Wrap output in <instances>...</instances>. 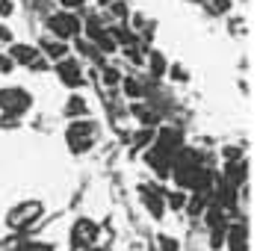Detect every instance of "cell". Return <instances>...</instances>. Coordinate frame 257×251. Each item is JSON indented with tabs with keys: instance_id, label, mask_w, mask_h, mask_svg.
<instances>
[{
	"instance_id": "6da1fadb",
	"label": "cell",
	"mask_w": 257,
	"mask_h": 251,
	"mask_svg": "<svg viewBox=\"0 0 257 251\" xmlns=\"http://www.w3.org/2000/svg\"><path fill=\"white\" fill-rule=\"evenodd\" d=\"M95 139H98V124L92 118H74L65 130V142H68L71 154H86L95 145Z\"/></svg>"
},
{
	"instance_id": "7a4b0ae2",
	"label": "cell",
	"mask_w": 257,
	"mask_h": 251,
	"mask_svg": "<svg viewBox=\"0 0 257 251\" xmlns=\"http://www.w3.org/2000/svg\"><path fill=\"white\" fill-rule=\"evenodd\" d=\"M42 213H45L42 201H33V198L21 201V204H15V207L6 213V225L12 227V230H30V227L42 219Z\"/></svg>"
},
{
	"instance_id": "3957f363",
	"label": "cell",
	"mask_w": 257,
	"mask_h": 251,
	"mask_svg": "<svg viewBox=\"0 0 257 251\" xmlns=\"http://www.w3.org/2000/svg\"><path fill=\"white\" fill-rule=\"evenodd\" d=\"M30 106H33L30 92L18 89V86H15V89H0V109H3L6 121H9V118H18V115H24Z\"/></svg>"
},
{
	"instance_id": "277c9868",
	"label": "cell",
	"mask_w": 257,
	"mask_h": 251,
	"mask_svg": "<svg viewBox=\"0 0 257 251\" xmlns=\"http://www.w3.org/2000/svg\"><path fill=\"white\" fill-rule=\"evenodd\" d=\"M48 30H51L53 36L59 39V42H65V39H77L80 33H83V21H80L74 12H56L48 18Z\"/></svg>"
},
{
	"instance_id": "5b68a950",
	"label": "cell",
	"mask_w": 257,
	"mask_h": 251,
	"mask_svg": "<svg viewBox=\"0 0 257 251\" xmlns=\"http://www.w3.org/2000/svg\"><path fill=\"white\" fill-rule=\"evenodd\" d=\"M98 236H101V227L95 225L92 219H77L71 227V245L77 251H86L92 245H98Z\"/></svg>"
},
{
	"instance_id": "8992f818",
	"label": "cell",
	"mask_w": 257,
	"mask_h": 251,
	"mask_svg": "<svg viewBox=\"0 0 257 251\" xmlns=\"http://www.w3.org/2000/svg\"><path fill=\"white\" fill-rule=\"evenodd\" d=\"M151 145L157 151H163V154H169V157H175L183 148V133L178 127H160V130H154V142Z\"/></svg>"
},
{
	"instance_id": "52a82bcc",
	"label": "cell",
	"mask_w": 257,
	"mask_h": 251,
	"mask_svg": "<svg viewBox=\"0 0 257 251\" xmlns=\"http://www.w3.org/2000/svg\"><path fill=\"white\" fill-rule=\"evenodd\" d=\"M56 77L62 80V86L80 89V86H83V65H80V59H74V56L59 59V62H56Z\"/></svg>"
},
{
	"instance_id": "ba28073f",
	"label": "cell",
	"mask_w": 257,
	"mask_h": 251,
	"mask_svg": "<svg viewBox=\"0 0 257 251\" xmlns=\"http://www.w3.org/2000/svg\"><path fill=\"white\" fill-rule=\"evenodd\" d=\"M225 245L231 251H248V225L245 222L225 225Z\"/></svg>"
},
{
	"instance_id": "9c48e42d",
	"label": "cell",
	"mask_w": 257,
	"mask_h": 251,
	"mask_svg": "<svg viewBox=\"0 0 257 251\" xmlns=\"http://www.w3.org/2000/svg\"><path fill=\"white\" fill-rule=\"evenodd\" d=\"M145 163H148V169H151L157 177H169L172 175V157L163 154V151H157L154 145H151V151L145 154Z\"/></svg>"
},
{
	"instance_id": "30bf717a",
	"label": "cell",
	"mask_w": 257,
	"mask_h": 251,
	"mask_svg": "<svg viewBox=\"0 0 257 251\" xmlns=\"http://www.w3.org/2000/svg\"><path fill=\"white\" fill-rule=\"evenodd\" d=\"M166 192H160V189H142V204H145V210L151 213V219H163V213H166V198H163Z\"/></svg>"
},
{
	"instance_id": "8fae6325",
	"label": "cell",
	"mask_w": 257,
	"mask_h": 251,
	"mask_svg": "<svg viewBox=\"0 0 257 251\" xmlns=\"http://www.w3.org/2000/svg\"><path fill=\"white\" fill-rule=\"evenodd\" d=\"M6 56H9L15 65H33V62L39 59V48H33V45H12Z\"/></svg>"
},
{
	"instance_id": "7c38bea8",
	"label": "cell",
	"mask_w": 257,
	"mask_h": 251,
	"mask_svg": "<svg viewBox=\"0 0 257 251\" xmlns=\"http://www.w3.org/2000/svg\"><path fill=\"white\" fill-rule=\"evenodd\" d=\"M39 48L45 50L53 62H59V59H65V56H68V45H65V42H59V39H42V42H39Z\"/></svg>"
},
{
	"instance_id": "4fadbf2b",
	"label": "cell",
	"mask_w": 257,
	"mask_h": 251,
	"mask_svg": "<svg viewBox=\"0 0 257 251\" xmlns=\"http://www.w3.org/2000/svg\"><path fill=\"white\" fill-rule=\"evenodd\" d=\"M62 112H65V115H68V118L74 121V118H83V115L89 112V106H86V100L80 98V95H71V98H68V103H65V109H62Z\"/></svg>"
},
{
	"instance_id": "5bb4252c",
	"label": "cell",
	"mask_w": 257,
	"mask_h": 251,
	"mask_svg": "<svg viewBox=\"0 0 257 251\" xmlns=\"http://www.w3.org/2000/svg\"><path fill=\"white\" fill-rule=\"evenodd\" d=\"M133 115H136L145 127H154L157 124V112L148 106V103H142V100H136V103H133Z\"/></svg>"
},
{
	"instance_id": "9a60e30c",
	"label": "cell",
	"mask_w": 257,
	"mask_h": 251,
	"mask_svg": "<svg viewBox=\"0 0 257 251\" xmlns=\"http://www.w3.org/2000/svg\"><path fill=\"white\" fill-rule=\"evenodd\" d=\"M121 86H124V95H127L130 100H142V95H145V86H142L136 77H124Z\"/></svg>"
},
{
	"instance_id": "2e32d148",
	"label": "cell",
	"mask_w": 257,
	"mask_h": 251,
	"mask_svg": "<svg viewBox=\"0 0 257 251\" xmlns=\"http://www.w3.org/2000/svg\"><path fill=\"white\" fill-rule=\"evenodd\" d=\"M148 68H151V77H163L166 74L169 65H166V56H163L160 50H151V53H148Z\"/></svg>"
},
{
	"instance_id": "e0dca14e",
	"label": "cell",
	"mask_w": 257,
	"mask_h": 251,
	"mask_svg": "<svg viewBox=\"0 0 257 251\" xmlns=\"http://www.w3.org/2000/svg\"><path fill=\"white\" fill-rule=\"evenodd\" d=\"M151 142H154V127H142L133 139V148H148Z\"/></svg>"
},
{
	"instance_id": "ac0fdd59",
	"label": "cell",
	"mask_w": 257,
	"mask_h": 251,
	"mask_svg": "<svg viewBox=\"0 0 257 251\" xmlns=\"http://www.w3.org/2000/svg\"><path fill=\"white\" fill-rule=\"evenodd\" d=\"M103 83H106V86H118V83H121V71H118V68H112V65H103Z\"/></svg>"
},
{
	"instance_id": "d6986e66",
	"label": "cell",
	"mask_w": 257,
	"mask_h": 251,
	"mask_svg": "<svg viewBox=\"0 0 257 251\" xmlns=\"http://www.w3.org/2000/svg\"><path fill=\"white\" fill-rule=\"evenodd\" d=\"M225 245V227H210V248L219 251Z\"/></svg>"
},
{
	"instance_id": "ffe728a7",
	"label": "cell",
	"mask_w": 257,
	"mask_h": 251,
	"mask_svg": "<svg viewBox=\"0 0 257 251\" xmlns=\"http://www.w3.org/2000/svg\"><path fill=\"white\" fill-rule=\"evenodd\" d=\"M157 245H160V251H180L178 239H172L169 233H157Z\"/></svg>"
},
{
	"instance_id": "44dd1931",
	"label": "cell",
	"mask_w": 257,
	"mask_h": 251,
	"mask_svg": "<svg viewBox=\"0 0 257 251\" xmlns=\"http://www.w3.org/2000/svg\"><path fill=\"white\" fill-rule=\"evenodd\" d=\"M163 198H166V204H169V207H175V210H180V207H186V195H183V192H169V195H163Z\"/></svg>"
},
{
	"instance_id": "7402d4cb",
	"label": "cell",
	"mask_w": 257,
	"mask_h": 251,
	"mask_svg": "<svg viewBox=\"0 0 257 251\" xmlns=\"http://www.w3.org/2000/svg\"><path fill=\"white\" fill-rule=\"evenodd\" d=\"M207 6H210V12L222 15V12H228V9H231V0H207Z\"/></svg>"
},
{
	"instance_id": "603a6c76",
	"label": "cell",
	"mask_w": 257,
	"mask_h": 251,
	"mask_svg": "<svg viewBox=\"0 0 257 251\" xmlns=\"http://www.w3.org/2000/svg\"><path fill=\"white\" fill-rule=\"evenodd\" d=\"M18 251H53V245H48V242H24Z\"/></svg>"
},
{
	"instance_id": "cb8c5ba5",
	"label": "cell",
	"mask_w": 257,
	"mask_h": 251,
	"mask_svg": "<svg viewBox=\"0 0 257 251\" xmlns=\"http://www.w3.org/2000/svg\"><path fill=\"white\" fill-rule=\"evenodd\" d=\"M109 9H112V15H118V18H127V6H124L121 0H112Z\"/></svg>"
},
{
	"instance_id": "d4e9b609",
	"label": "cell",
	"mask_w": 257,
	"mask_h": 251,
	"mask_svg": "<svg viewBox=\"0 0 257 251\" xmlns=\"http://www.w3.org/2000/svg\"><path fill=\"white\" fill-rule=\"evenodd\" d=\"M12 68H15V62H12L6 53H0V74H9Z\"/></svg>"
},
{
	"instance_id": "484cf974",
	"label": "cell",
	"mask_w": 257,
	"mask_h": 251,
	"mask_svg": "<svg viewBox=\"0 0 257 251\" xmlns=\"http://www.w3.org/2000/svg\"><path fill=\"white\" fill-rule=\"evenodd\" d=\"M59 3H62V9H65V12H74V9H80L86 0H59Z\"/></svg>"
},
{
	"instance_id": "4316f807",
	"label": "cell",
	"mask_w": 257,
	"mask_h": 251,
	"mask_svg": "<svg viewBox=\"0 0 257 251\" xmlns=\"http://www.w3.org/2000/svg\"><path fill=\"white\" fill-rule=\"evenodd\" d=\"M169 74H172V80H178V83H183V80H186V71H183V65H172V71H169Z\"/></svg>"
},
{
	"instance_id": "83f0119b",
	"label": "cell",
	"mask_w": 257,
	"mask_h": 251,
	"mask_svg": "<svg viewBox=\"0 0 257 251\" xmlns=\"http://www.w3.org/2000/svg\"><path fill=\"white\" fill-rule=\"evenodd\" d=\"M12 9H15V6H12V0H0V15H3V18H9V15H12Z\"/></svg>"
},
{
	"instance_id": "f1b7e54d",
	"label": "cell",
	"mask_w": 257,
	"mask_h": 251,
	"mask_svg": "<svg viewBox=\"0 0 257 251\" xmlns=\"http://www.w3.org/2000/svg\"><path fill=\"white\" fill-rule=\"evenodd\" d=\"M0 42H12V30L0 24Z\"/></svg>"
},
{
	"instance_id": "f546056e",
	"label": "cell",
	"mask_w": 257,
	"mask_h": 251,
	"mask_svg": "<svg viewBox=\"0 0 257 251\" xmlns=\"http://www.w3.org/2000/svg\"><path fill=\"white\" fill-rule=\"evenodd\" d=\"M86 251H103V248H98V245H92V248H86Z\"/></svg>"
}]
</instances>
